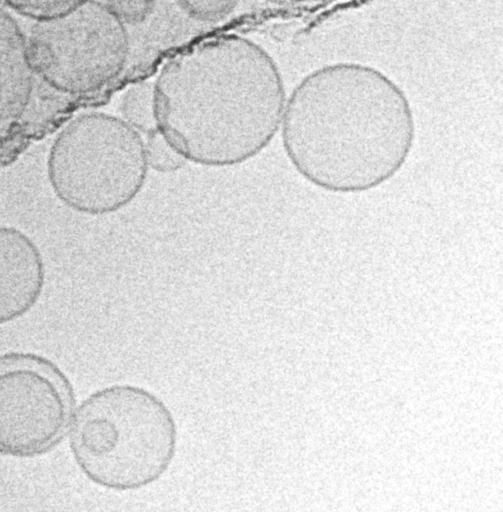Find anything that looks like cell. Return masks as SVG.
I'll use <instances>...</instances> for the list:
<instances>
[{"instance_id":"cell-1","label":"cell","mask_w":503,"mask_h":512,"mask_svg":"<svg viewBox=\"0 0 503 512\" xmlns=\"http://www.w3.org/2000/svg\"><path fill=\"white\" fill-rule=\"evenodd\" d=\"M280 130L295 171L336 194L368 192L391 180L408 161L417 132L401 86L353 61L306 74L286 100Z\"/></svg>"},{"instance_id":"cell-2","label":"cell","mask_w":503,"mask_h":512,"mask_svg":"<svg viewBox=\"0 0 503 512\" xmlns=\"http://www.w3.org/2000/svg\"><path fill=\"white\" fill-rule=\"evenodd\" d=\"M153 83L157 128L187 161L235 166L280 130L287 100L281 71L249 38L228 33L193 42Z\"/></svg>"},{"instance_id":"cell-3","label":"cell","mask_w":503,"mask_h":512,"mask_svg":"<svg viewBox=\"0 0 503 512\" xmlns=\"http://www.w3.org/2000/svg\"><path fill=\"white\" fill-rule=\"evenodd\" d=\"M173 412L153 391L116 383L94 391L71 424V447L80 470L98 486L136 491L158 480L177 451Z\"/></svg>"},{"instance_id":"cell-4","label":"cell","mask_w":503,"mask_h":512,"mask_svg":"<svg viewBox=\"0 0 503 512\" xmlns=\"http://www.w3.org/2000/svg\"><path fill=\"white\" fill-rule=\"evenodd\" d=\"M148 169L142 134L119 116L99 111L71 118L47 157L48 180L57 198L90 216L128 206L143 189Z\"/></svg>"},{"instance_id":"cell-5","label":"cell","mask_w":503,"mask_h":512,"mask_svg":"<svg viewBox=\"0 0 503 512\" xmlns=\"http://www.w3.org/2000/svg\"><path fill=\"white\" fill-rule=\"evenodd\" d=\"M27 52L37 80L72 97L97 94L125 70L131 40L110 2L76 1L54 19L33 22Z\"/></svg>"},{"instance_id":"cell-6","label":"cell","mask_w":503,"mask_h":512,"mask_svg":"<svg viewBox=\"0 0 503 512\" xmlns=\"http://www.w3.org/2000/svg\"><path fill=\"white\" fill-rule=\"evenodd\" d=\"M65 378L36 357L0 359V452L39 453L59 439L71 417Z\"/></svg>"},{"instance_id":"cell-7","label":"cell","mask_w":503,"mask_h":512,"mask_svg":"<svg viewBox=\"0 0 503 512\" xmlns=\"http://www.w3.org/2000/svg\"><path fill=\"white\" fill-rule=\"evenodd\" d=\"M44 280V263L32 240L0 226V324L26 314L38 301Z\"/></svg>"},{"instance_id":"cell-8","label":"cell","mask_w":503,"mask_h":512,"mask_svg":"<svg viewBox=\"0 0 503 512\" xmlns=\"http://www.w3.org/2000/svg\"><path fill=\"white\" fill-rule=\"evenodd\" d=\"M36 80L28 57L26 32L15 14L0 2V139L29 110Z\"/></svg>"},{"instance_id":"cell-9","label":"cell","mask_w":503,"mask_h":512,"mask_svg":"<svg viewBox=\"0 0 503 512\" xmlns=\"http://www.w3.org/2000/svg\"><path fill=\"white\" fill-rule=\"evenodd\" d=\"M120 118L141 134L157 130L153 81H137L129 85L119 102Z\"/></svg>"},{"instance_id":"cell-10","label":"cell","mask_w":503,"mask_h":512,"mask_svg":"<svg viewBox=\"0 0 503 512\" xmlns=\"http://www.w3.org/2000/svg\"><path fill=\"white\" fill-rule=\"evenodd\" d=\"M144 142L148 168L160 173H172L180 170L187 162L158 129L147 134Z\"/></svg>"},{"instance_id":"cell-11","label":"cell","mask_w":503,"mask_h":512,"mask_svg":"<svg viewBox=\"0 0 503 512\" xmlns=\"http://www.w3.org/2000/svg\"><path fill=\"white\" fill-rule=\"evenodd\" d=\"M5 6L15 15L29 18L33 22L54 19L69 11L76 1H5Z\"/></svg>"},{"instance_id":"cell-12","label":"cell","mask_w":503,"mask_h":512,"mask_svg":"<svg viewBox=\"0 0 503 512\" xmlns=\"http://www.w3.org/2000/svg\"><path fill=\"white\" fill-rule=\"evenodd\" d=\"M189 16L204 20H216L228 15L235 7V2H179Z\"/></svg>"}]
</instances>
